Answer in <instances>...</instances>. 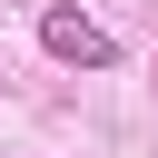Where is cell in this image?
Masks as SVG:
<instances>
[{
	"label": "cell",
	"mask_w": 158,
	"mask_h": 158,
	"mask_svg": "<svg viewBox=\"0 0 158 158\" xmlns=\"http://www.w3.org/2000/svg\"><path fill=\"white\" fill-rule=\"evenodd\" d=\"M40 49H49V59H69V69H109V59H118V40H109L89 10H69V0H59V10H40Z\"/></svg>",
	"instance_id": "1"
}]
</instances>
